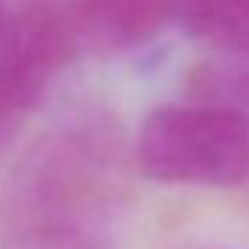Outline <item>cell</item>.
<instances>
[{"label": "cell", "mask_w": 249, "mask_h": 249, "mask_svg": "<svg viewBox=\"0 0 249 249\" xmlns=\"http://www.w3.org/2000/svg\"><path fill=\"white\" fill-rule=\"evenodd\" d=\"M191 102L249 122V53H209L191 70Z\"/></svg>", "instance_id": "cell-5"}, {"label": "cell", "mask_w": 249, "mask_h": 249, "mask_svg": "<svg viewBox=\"0 0 249 249\" xmlns=\"http://www.w3.org/2000/svg\"><path fill=\"white\" fill-rule=\"evenodd\" d=\"M15 133H18L15 127H6V124H0V157H3V151L9 148V142L15 139Z\"/></svg>", "instance_id": "cell-7"}, {"label": "cell", "mask_w": 249, "mask_h": 249, "mask_svg": "<svg viewBox=\"0 0 249 249\" xmlns=\"http://www.w3.org/2000/svg\"><path fill=\"white\" fill-rule=\"evenodd\" d=\"M177 18L209 53H249V0H180Z\"/></svg>", "instance_id": "cell-6"}, {"label": "cell", "mask_w": 249, "mask_h": 249, "mask_svg": "<svg viewBox=\"0 0 249 249\" xmlns=\"http://www.w3.org/2000/svg\"><path fill=\"white\" fill-rule=\"evenodd\" d=\"M133 160L168 186H249V122L197 102L168 105L142 122Z\"/></svg>", "instance_id": "cell-2"}, {"label": "cell", "mask_w": 249, "mask_h": 249, "mask_svg": "<svg viewBox=\"0 0 249 249\" xmlns=\"http://www.w3.org/2000/svg\"><path fill=\"white\" fill-rule=\"evenodd\" d=\"M194 249H232V247H194Z\"/></svg>", "instance_id": "cell-8"}, {"label": "cell", "mask_w": 249, "mask_h": 249, "mask_svg": "<svg viewBox=\"0 0 249 249\" xmlns=\"http://www.w3.org/2000/svg\"><path fill=\"white\" fill-rule=\"evenodd\" d=\"M78 50L67 6L29 3L6 12L0 20V124L18 130Z\"/></svg>", "instance_id": "cell-3"}, {"label": "cell", "mask_w": 249, "mask_h": 249, "mask_svg": "<svg viewBox=\"0 0 249 249\" xmlns=\"http://www.w3.org/2000/svg\"><path fill=\"white\" fill-rule=\"evenodd\" d=\"M124 139L107 113L50 124L0 197V249H110L124 203Z\"/></svg>", "instance_id": "cell-1"}, {"label": "cell", "mask_w": 249, "mask_h": 249, "mask_svg": "<svg viewBox=\"0 0 249 249\" xmlns=\"http://www.w3.org/2000/svg\"><path fill=\"white\" fill-rule=\"evenodd\" d=\"M3 15H6V6H3V0H0V20H3Z\"/></svg>", "instance_id": "cell-9"}, {"label": "cell", "mask_w": 249, "mask_h": 249, "mask_svg": "<svg viewBox=\"0 0 249 249\" xmlns=\"http://www.w3.org/2000/svg\"><path fill=\"white\" fill-rule=\"evenodd\" d=\"M67 12L81 50L116 55L157 38L180 15V0H70Z\"/></svg>", "instance_id": "cell-4"}]
</instances>
